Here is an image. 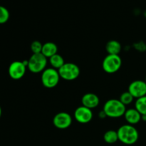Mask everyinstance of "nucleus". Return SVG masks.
I'll list each match as a JSON object with an SVG mask.
<instances>
[{"label":"nucleus","mask_w":146,"mask_h":146,"mask_svg":"<svg viewBox=\"0 0 146 146\" xmlns=\"http://www.w3.org/2000/svg\"><path fill=\"white\" fill-rule=\"evenodd\" d=\"M118 141L125 145H133L139 138V133L133 125H121L117 131Z\"/></svg>","instance_id":"obj_1"},{"label":"nucleus","mask_w":146,"mask_h":146,"mask_svg":"<svg viewBox=\"0 0 146 146\" xmlns=\"http://www.w3.org/2000/svg\"><path fill=\"white\" fill-rule=\"evenodd\" d=\"M103 111L105 113L106 117L116 118L124 115L126 108L120 100L110 99L104 104Z\"/></svg>","instance_id":"obj_2"},{"label":"nucleus","mask_w":146,"mask_h":146,"mask_svg":"<svg viewBox=\"0 0 146 146\" xmlns=\"http://www.w3.org/2000/svg\"><path fill=\"white\" fill-rule=\"evenodd\" d=\"M47 65V58L44 56L41 53L40 54H33L29 59L28 60L29 68L31 72L34 74L43 72L46 69Z\"/></svg>","instance_id":"obj_3"},{"label":"nucleus","mask_w":146,"mask_h":146,"mask_svg":"<svg viewBox=\"0 0 146 146\" xmlns=\"http://www.w3.org/2000/svg\"><path fill=\"white\" fill-rule=\"evenodd\" d=\"M58 70L54 68H46L41 74V83L47 88H53L58 85L60 80Z\"/></svg>","instance_id":"obj_4"},{"label":"nucleus","mask_w":146,"mask_h":146,"mask_svg":"<svg viewBox=\"0 0 146 146\" xmlns=\"http://www.w3.org/2000/svg\"><path fill=\"white\" fill-rule=\"evenodd\" d=\"M60 77L65 81H74L80 75V68L74 63H65L58 70Z\"/></svg>","instance_id":"obj_5"},{"label":"nucleus","mask_w":146,"mask_h":146,"mask_svg":"<svg viewBox=\"0 0 146 146\" xmlns=\"http://www.w3.org/2000/svg\"><path fill=\"white\" fill-rule=\"evenodd\" d=\"M122 60L119 55L108 54L104 58L102 63V67L104 71L108 74H114L121 68Z\"/></svg>","instance_id":"obj_6"},{"label":"nucleus","mask_w":146,"mask_h":146,"mask_svg":"<svg viewBox=\"0 0 146 146\" xmlns=\"http://www.w3.org/2000/svg\"><path fill=\"white\" fill-rule=\"evenodd\" d=\"M27 68L23 61H13L9 66L8 74L12 79L19 80L25 75Z\"/></svg>","instance_id":"obj_7"},{"label":"nucleus","mask_w":146,"mask_h":146,"mask_svg":"<svg viewBox=\"0 0 146 146\" xmlns=\"http://www.w3.org/2000/svg\"><path fill=\"white\" fill-rule=\"evenodd\" d=\"M72 123V117L66 112H60L53 118V124L58 129H66Z\"/></svg>","instance_id":"obj_8"},{"label":"nucleus","mask_w":146,"mask_h":146,"mask_svg":"<svg viewBox=\"0 0 146 146\" xmlns=\"http://www.w3.org/2000/svg\"><path fill=\"white\" fill-rule=\"evenodd\" d=\"M128 92L134 98H140L146 96V83L145 81L136 80L130 84L128 86Z\"/></svg>","instance_id":"obj_9"},{"label":"nucleus","mask_w":146,"mask_h":146,"mask_svg":"<svg viewBox=\"0 0 146 146\" xmlns=\"http://www.w3.org/2000/svg\"><path fill=\"white\" fill-rule=\"evenodd\" d=\"M74 118L77 122L86 124L89 123L93 118V113L91 109L81 106L78 107L74 112Z\"/></svg>","instance_id":"obj_10"},{"label":"nucleus","mask_w":146,"mask_h":146,"mask_svg":"<svg viewBox=\"0 0 146 146\" xmlns=\"http://www.w3.org/2000/svg\"><path fill=\"white\" fill-rule=\"evenodd\" d=\"M81 103L84 106L90 109H93V108H96L99 105L100 99L96 94H93V93H88L83 96L81 98Z\"/></svg>","instance_id":"obj_11"},{"label":"nucleus","mask_w":146,"mask_h":146,"mask_svg":"<svg viewBox=\"0 0 146 146\" xmlns=\"http://www.w3.org/2000/svg\"><path fill=\"white\" fill-rule=\"evenodd\" d=\"M125 119L130 125H135L141 121V114L135 108H131L126 110L125 114Z\"/></svg>","instance_id":"obj_12"},{"label":"nucleus","mask_w":146,"mask_h":146,"mask_svg":"<svg viewBox=\"0 0 146 146\" xmlns=\"http://www.w3.org/2000/svg\"><path fill=\"white\" fill-rule=\"evenodd\" d=\"M57 51H58V47H57L56 44L54 43L46 42L43 44L41 54L47 58H51V56L56 54Z\"/></svg>","instance_id":"obj_13"},{"label":"nucleus","mask_w":146,"mask_h":146,"mask_svg":"<svg viewBox=\"0 0 146 146\" xmlns=\"http://www.w3.org/2000/svg\"><path fill=\"white\" fill-rule=\"evenodd\" d=\"M107 53L111 55H118L121 51V45L116 40H111L106 45Z\"/></svg>","instance_id":"obj_14"},{"label":"nucleus","mask_w":146,"mask_h":146,"mask_svg":"<svg viewBox=\"0 0 146 146\" xmlns=\"http://www.w3.org/2000/svg\"><path fill=\"white\" fill-rule=\"evenodd\" d=\"M49 63L52 68L58 70L65 64V61H64V58L60 54H56L49 58Z\"/></svg>","instance_id":"obj_15"},{"label":"nucleus","mask_w":146,"mask_h":146,"mask_svg":"<svg viewBox=\"0 0 146 146\" xmlns=\"http://www.w3.org/2000/svg\"><path fill=\"white\" fill-rule=\"evenodd\" d=\"M104 140L106 143L113 144L118 141V135L117 131L109 130L104 133Z\"/></svg>","instance_id":"obj_16"},{"label":"nucleus","mask_w":146,"mask_h":146,"mask_svg":"<svg viewBox=\"0 0 146 146\" xmlns=\"http://www.w3.org/2000/svg\"><path fill=\"white\" fill-rule=\"evenodd\" d=\"M135 108L141 114V115H146V96L136 100Z\"/></svg>","instance_id":"obj_17"},{"label":"nucleus","mask_w":146,"mask_h":146,"mask_svg":"<svg viewBox=\"0 0 146 146\" xmlns=\"http://www.w3.org/2000/svg\"><path fill=\"white\" fill-rule=\"evenodd\" d=\"M9 11L6 7L0 6V24H5L9 19Z\"/></svg>","instance_id":"obj_18"},{"label":"nucleus","mask_w":146,"mask_h":146,"mask_svg":"<svg viewBox=\"0 0 146 146\" xmlns=\"http://www.w3.org/2000/svg\"><path fill=\"white\" fill-rule=\"evenodd\" d=\"M133 96L128 91H126V92H124L121 94L119 100L123 104H124L125 106H127L131 104L133 102Z\"/></svg>","instance_id":"obj_19"},{"label":"nucleus","mask_w":146,"mask_h":146,"mask_svg":"<svg viewBox=\"0 0 146 146\" xmlns=\"http://www.w3.org/2000/svg\"><path fill=\"white\" fill-rule=\"evenodd\" d=\"M43 44L38 41H34L31 44V50L33 54H40L42 51Z\"/></svg>","instance_id":"obj_20"},{"label":"nucleus","mask_w":146,"mask_h":146,"mask_svg":"<svg viewBox=\"0 0 146 146\" xmlns=\"http://www.w3.org/2000/svg\"><path fill=\"white\" fill-rule=\"evenodd\" d=\"M141 120L143 121H146V115H142V117H141Z\"/></svg>","instance_id":"obj_21"},{"label":"nucleus","mask_w":146,"mask_h":146,"mask_svg":"<svg viewBox=\"0 0 146 146\" xmlns=\"http://www.w3.org/2000/svg\"><path fill=\"white\" fill-rule=\"evenodd\" d=\"M1 114H2V110H1V106H0V118H1Z\"/></svg>","instance_id":"obj_22"},{"label":"nucleus","mask_w":146,"mask_h":146,"mask_svg":"<svg viewBox=\"0 0 146 146\" xmlns=\"http://www.w3.org/2000/svg\"><path fill=\"white\" fill-rule=\"evenodd\" d=\"M145 82L146 83V76H145Z\"/></svg>","instance_id":"obj_23"}]
</instances>
